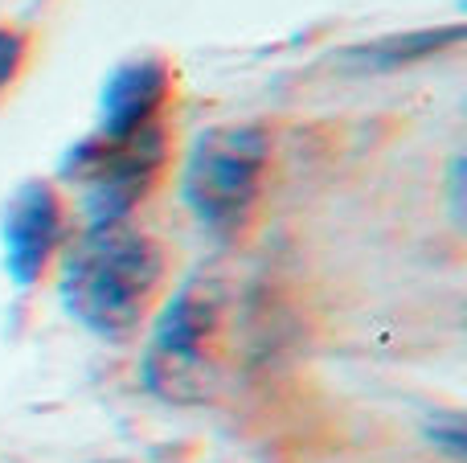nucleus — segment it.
<instances>
[{"label": "nucleus", "mask_w": 467, "mask_h": 463, "mask_svg": "<svg viewBox=\"0 0 467 463\" xmlns=\"http://www.w3.org/2000/svg\"><path fill=\"white\" fill-rule=\"evenodd\" d=\"M156 279L152 242L123 221L90 226L62 267V292L82 320L107 328L136 316Z\"/></svg>", "instance_id": "nucleus-1"}, {"label": "nucleus", "mask_w": 467, "mask_h": 463, "mask_svg": "<svg viewBox=\"0 0 467 463\" xmlns=\"http://www.w3.org/2000/svg\"><path fill=\"white\" fill-rule=\"evenodd\" d=\"M266 160V136L258 128H213L193 144L185 164V201L210 230H238L254 201Z\"/></svg>", "instance_id": "nucleus-2"}, {"label": "nucleus", "mask_w": 467, "mask_h": 463, "mask_svg": "<svg viewBox=\"0 0 467 463\" xmlns=\"http://www.w3.org/2000/svg\"><path fill=\"white\" fill-rule=\"evenodd\" d=\"M54 230H57V205L54 193L41 185H29L13 197L5 218V246H8V271L16 279H33L46 262L49 246H54Z\"/></svg>", "instance_id": "nucleus-3"}, {"label": "nucleus", "mask_w": 467, "mask_h": 463, "mask_svg": "<svg viewBox=\"0 0 467 463\" xmlns=\"http://www.w3.org/2000/svg\"><path fill=\"white\" fill-rule=\"evenodd\" d=\"M169 74L152 62L123 66L103 90V131L111 139H128L140 131V123H148V115L156 111V103L164 98Z\"/></svg>", "instance_id": "nucleus-4"}, {"label": "nucleus", "mask_w": 467, "mask_h": 463, "mask_svg": "<svg viewBox=\"0 0 467 463\" xmlns=\"http://www.w3.org/2000/svg\"><path fill=\"white\" fill-rule=\"evenodd\" d=\"M13 62H16V46H13V37L0 33V87H5L8 74H13Z\"/></svg>", "instance_id": "nucleus-5"}]
</instances>
